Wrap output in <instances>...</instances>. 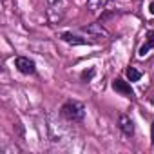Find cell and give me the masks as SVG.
<instances>
[{"mask_svg": "<svg viewBox=\"0 0 154 154\" xmlns=\"http://www.w3.org/2000/svg\"><path fill=\"white\" fill-rule=\"evenodd\" d=\"M60 114L63 120L71 122V123H80L85 118V105L82 102H76V100H69L62 105Z\"/></svg>", "mask_w": 154, "mask_h": 154, "instance_id": "obj_1", "label": "cell"}, {"mask_svg": "<svg viewBox=\"0 0 154 154\" xmlns=\"http://www.w3.org/2000/svg\"><path fill=\"white\" fill-rule=\"evenodd\" d=\"M60 38L65 44H71V45H94V44H98V40L94 36H91L85 29H82L80 33H76V31H65V33L60 35Z\"/></svg>", "mask_w": 154, "mask_h": 154, "instance_id": "obj_2", "label": "cell"}, {"mask_svg": "<svg viewBox=\"0 0 154 154\" xmlns=\"http://www.w3.org/2000/svg\"><path fill=\"white\" fill-rule=\"evenodd\" d=\"M69 2L67 0H47V17L53 24L60 22L67 11Z\"/></svg>", "mask_w": 154, "mask_h": 154, "instance_id": "obj_3", "label": "cell"}, {"mask_svg": "<svg viewBox=\"0 0 154 154\" xmlns=\"http://www.w3.org/2000/svg\"><path fill=\"white\" fill-rule=\"evenodd\" d=\"M15 67L22 72V74H36V63L29 58V56H17L15 58Z\"/></svg>", "mask_w": 154, "mask_h": 154, "instance_id": "obj_4", "label": "cell"}, {"mask_svg": "<svg viewBox=\"0 0 154 154\" xmlns=\"http://www.w3.org/2000/svg\"><path fill=\"white\" fill-rule=\"evenodd\" d=\"M118 127H120V131L123 132V136H127V138L134 136V132H136L134 122H132V118H131L129 114H120V116H118Z\"/></svg>", "mask_w": 154, "mask_h": 154, "instance_id": "obj_5", "label": "cell"}, {"mask_svg": "<svg viewBox=\"0 0 154 154\" xmlns=\"http://www.w3.org/2000/svg\"><path fill=\"white\" fill-rule=\"evenodd\" d=\"M112 89H114L116 93L123 94L125 98H134V91H132L131 84H129V82H125V80H122V78L112 80Z\"/></svg>", "mask_w": 154, "mask_h": 154, "instance_id": "obj_6", "label": "cell"}, {"mask_svg": "<svg viewBox=\"0 0 154 154\" xmlns=\"http://www.w3.org/2000/svg\"><path fill=\"white\" fill-rule=\"evenodd\" d=\"M154 47V29H150V31H147L145 33V42H143V45L140 47V51H138V56H145L150 49Z\"/></svg>", "mask_w": 154, "mask_h": 154, "instance_id": "obj_7", "label": "cell"}, {"mask_svg": "<svg viewBox=\"0 0 154 154\" xmlns=\"http://www.w3.org/2000/svg\"><path fill=\"white\" fill-rule=\"evenodd\" d=\"M107 4H109V0H87V9L93 15H100L105 11Z\"/></svg>", "mask_w": 154, "mask_h": 154, "instance_id": "obj_8", "label": "cell"}, {"mask_svg": "<svg viewBox=\"0 0 154 154\" xmlns=\"http://www.w3.org/2000/svg\"><path fill=\"white\" fill-rule=\"evenodd\" d=\"M125 74H127V78H129V82H138L140 78H141V72L136 69V67H129L127 71H125Z\"/></svg>", "mask_w": 154, "mask_h": 154, "instance_id": "obj_9", "label": "cell"}, {"mask_svg": "<svg viewBox=\"0 0 154 154\" xmlns=\"http://www.w3.org/2000/svg\"><path fill=\"white\" fill-rule=\"evenodd\" d=\"M93 76H94V69H91L89 72H87V71H84V72H82V80H84V82H89Z\"/></svg>", "mask_w": 154, "mask_h": 154, "instance_id": "obj_10", "label": "cell"}, {"mask_svg": "<svg viewBox=\"0 0 154 154\" xmlns=\"http://www.w3.org/2000/svg\"><path fill=\"white\" fill-rule=\"evenodd\" d=\"M150 140H152V145H154V122L150 125Z\"/></svg>", "mask_w": 154, "mask_h": 154, "instance_id": "obj_11", "label": "cell"}, {"mask_svg": "<svg viewBox=\"0 0 154 154\" xmlns=\"http://www.w3.org/2000/svg\"><path fill=\"white\" fill-rule=\"evenodd\" d=\"M149 11H150V15H154V0L149 4Z\"/></svg>", "mask_w": 154, "mask_h": 154, "instance_id": "obj_12", "label": "cell"}]
</instances>
